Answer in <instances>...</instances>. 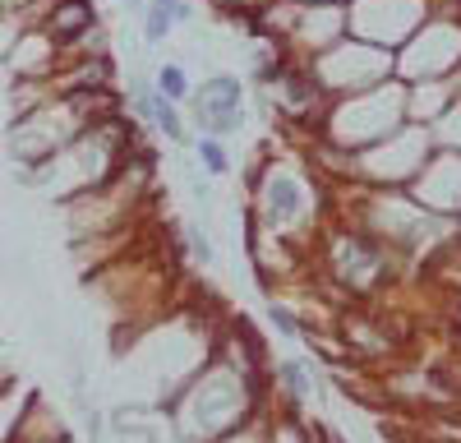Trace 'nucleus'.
<instances>
[{"label":"nucleus","instance_id":"nucleus-1","mask_svg":"<svg viewBox=\"0 0 461 443\" xmlns=\"http://www.w3.org/2000/svg\"><path fill=\"white\" fill-rule=\"evenodd\" d=\"M199 125H203L208 134L240 130V79L217 74V79L203 84V93H199Z\"/></svg>","mask_w":461,"mask_h":443},{"label":"nucleus","instance_id":"nucleus-2","mask_svg":"<svg viewBox=\"0 0 461 443\" xmlns=\"http://www.w3.org/2000/svg\"><path fill=\"white\" fill-rule=\"evenodd\" d=\"M189 14H194V10H189L185 0H148V47H158L167 37V28L176 19H189Z\"/></svg>","mask_w":461,"mask_h":443},{"label":"nucleus","instance_id":"nucleus-3","mask_svg":"<svg viewBox=\"0 0 461 443\" xmlns=\"http://www.w3.org/2000/svg\"><path fill=\"white\" fill-rule=\"evenodd\" d=\"M88 23H93V10L84 5V0H60L56 14H51V32L56 37H79Z\"/></svg>","mask_w":461,"mask_h":443},{"label":"nucleus","instance_id":"nucleus-4","mask_svg":"<svg viewBox=\"0 0 461 443\" xmlns=\"http://www.w3.org/2000/svg\"><path fill=\"white\" fill-rule=\"evenodd\" d=\"M143 111H148V116L158 121V125H162V130H167L176 143L185 139V125H180V116H176V102H167L162 93H143Z\"/></svg>","mask_w":461,"mask_h":443},{"label":"nucleus","instance_id":"nucleus-5","mask_svg":"<svg viewBox=\"0 0 461 443\" xmlns=\"http://www.w3.org/2000/svg\"><path fill=\"white\" fill-rule=\"evenodd\" d=\"M300 208V194H295V185L291 180H273V190H267V212H273L277 222L291 217Z\"/></svg>","mask_w":461,"mask_h":443},{"label":"nucleus","instance_id":"nucleus-6","mask_svg":"<svg viewBox=\"0 0 461 443\" xmlns=\"http://www.w3.org/2000/svg\"><path fill=\"white\" fill-rule=\"evenodd\" d=\"M158 93H162L167 102H180V97L189 93V84H185V69H180V65L158 69Z\"/></svg>","mask_w":461,"mask_h":443},{"label":"nucleus","instance_id":"nucleus-7","mask_svg":"<svg viewBox=\"0 0 461 443\" xmlns=\"http://www.w3.org/2000/svg\"><path fill=\"white\" fill-rule=\"evenodd\" d=\"M199 158L208 162V171H212V176H221V171H226V158H221V143H217V139H203V143H199Z\"/></svg>","mask_w":461,"mask_h":443},{"label":"nucleus","instance_id":"nucleus-8","mask_svg":"<svg viewBox=\"0 0 461 443\" xmlns=\"http://www.w3.org/2000/svg\"><path fill=\"white\" fill-rule=\"evenodd\" d=\"M267 314H273V323H277L282 332H295V319H291V314H286L282 305H273V310H267Z\"/></svg>","mask_w":461,"mask_h":443},{"label":"nucleus","instance_id":"nucleus-9","mask_svg":"<svg viewBox=\"0 0 461 443\" xmlns=\"http://www.w3.org/2000/svg\"><path fill=\"white\" fill-rule=\"evenodd\" d=\"M189 245H194V254H199V258H212V245H208L199 231H189Z\"/></svg>","mask_w":461,"mask_h":443}]
</instances>
